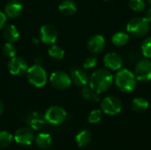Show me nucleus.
Returning <instances> with one entry per match:
<instances>
[{
  "label": "nucleus",
  "mask_w": 151,
  "mask_h": 150,
  "mask_svg": "<svg viewBox=\"0 0 151 150\" xmlns=\"http://www.w3.org/2000/svg\"><path fill=\"white\" fill-rule=\"evenodd\" d=\"M114 83V77L109 70L98 69L89 77V87L96 92L101 94L110 89Z\"/></svg>",
  "instance_id": "f257e3e1"
},
{
  "label": "nucleus",
  "mask_w": 151,
  "mask_h": 150,
  "mask_svg": "<svg viewBox=\"0 0 151 150\" xmlns=\"http://www.w3.org/2000/svg\"><path fill=\"white\" fill-rule=\"evenodd\" d=\"M137 81L134 73L126 68L119 70L114 77L117 88L124 93L133 92L136 88Z\"/></svg>",
  "instance_id": "f03ea898"
},
{
  "label": "nucleus",
  "mask_w": 151,
  "mask_h": 150,
  "mask_svg": "<svg viewBox=\"0 0 151 150\" xmlns=\"http://www.w3.org/2000/svg\"><path fill=\"white\" fill-rule=\"evenodd\" d=\"M150 30V22L144 17H135L131 19L127 24V31L134 37H142L148 34Z\"/></svg>",
  "instance_id": "7ed1b4c3"
},
{
  "label": "nucleus",
  "mask_w": 151,
  "mask_h": 150,
  "mask_svg": "<svg viewBox=\"0 0 151 150\" xmlns=\"http://www.w3.org/2000/svg\"><path fill=\"white\" fill-rule=\"evenodd\" d=\"M27 74L28 81L35 88H42L47 83V73L44 68L38 64L30 66L27 71Z\"/></svg>",
  "instance_id": "20e7f679"
},
{
  "label": "nucleus",
  "mask_w": 151,
  "mask_h": 150,
  "mask_svg": "<svg viewBox=\"0 0 151 150\" xmlns=\"http://www.w3.org/2000/svg\"><path fill=\"white\" fill-rule=\"evenodd\" d=\"M100 107L104 114L110 116H115L121 112L123 104L119 98L113 95H109L102 100L100 103Z\"/></svg>",
  "instance_id": "39448f33"
},
{
  "label": "nucleus",
  "mask_w": 151,
  "mask_h": 150,
  "mask_svg": "<svg viewBox=\"0 0 151 150\" xmlns=\"http://www.w3.org/2000/svg\"><path fill=\"white\" fill-rule=\"evenodd\" d=\"M67 118V113L65 109L59 106L50 107L44 114V120L50 125L58 126L63 124Z\"/></svg>",
  "instance_id": "423d86ee"
},
{
  "label": "nucleus",
  "mask_w": 151,
  "mask_h": 150,
  "mask_svg": "<svg viewBox=\"0 0 151 150\" xmlns=\"http://www.w3.org/2000/svg\"><path fill=\"white\" fill-rule=\"evenodd\" d=\"M136 79L140 82H149L151 80V61L149 58L140 59L134 72Z\"/></svg>",
  "instance_id": "0eeeda50"
},
{
  "label": "nucleus",
  "mask_w": 151,
  "mask_h": 150,
  "mask_svg": "<svg viewBox=\"0 0 151 150\" xmlns=\"http://www.w3.org/2000/svg\"><path fill=\"white\" fill-rule=\"evenodd\" d=\"M50 81L53 88L58 90H64L70 87L72 80L70 75L63 71H55L50 77Z\"/></svg>",
  "instance_id": "6e6552de"
},
{
  "label": "nucleus",
  "mask_w": 151,
  "mask_h": 150,
  "mask_svg": "<svg viewBox=\"0 0 151 150\" xmlns=\"http://www.w3.org/2000/svg\"><path fill=\"white\" fill-rule=\"evenodd\" d=\"M28 69L27 64L20 57H13L8 62V70L11 74L19 76L27 72Z\"/></svg>",
  "instance_id": "1a4fd4ad"
},
{
  "label": "nucleus",
  "mask_w": 151,
  "mask_h": 150,
  "mask_svg": "<svg viewBox=\"0 0 151 150\" xmlns=\"http://www.w3.org/2000/svg\"><path fill=\"white\" fill-rule=\"evenodd\" d=\"M14 141L21 146H29L35 141L34 132L28 127H20L15 132Z\"/></svg>",
  "instance_id": "9d476101"
},
{
  "label": "nucleus",
  "mask_w": 151,
  "mask_h": 150,
  "mask_svg": "<svg viewBox=\"0 0 151 150\" xmlns=\"http://www.w3.org/2000/svg\"><path fill=\"white\" fill-rule=\"evenodd\" d=\"M40 39L45 44H53L58 39V31L51 25H44L40 29Z\"/></svg>",
  "instance_id": "9b49d317"
},
{
  "label": "nucleus",
  "mask_w": 151,
  "mask_h": 150,
  "mask_svg": "<svg viewBox=\"0 0 151 150\" xmlns=\"http://www.w3.org/2000/svg\"><path fill=\"white\" fill-rule=\"evenodd\" d=\"M104 65L112 71H119L123 66L122 57L116 52H109L104 57Z\"/></svg>",
  "instance_id": "f8f14e48"
},
{
  "label": "nucleus",
  "mask_w": 151,
  "mask_h": 150,
  "mask_svg": "<svg viewBox=\"0 0 151 150\" xmlns=\"http://www.w3.org/2000/svg\"><path fill=\"white\" fill-rule=\"evenodd\" d=\"M70 77L72 80V82H73L78 87H84L88 85L89 78L87 74V72L81 69V68H72L70 71Z\"/></svg>",
  "instance_id": "ddd939ff"
},
{
  "label": "nucleus",
  "mask_w": 151,
  "mask_h": 150,
  "mask_svg": "<svg viewBox=\"0 0 151 150\" xmlns=\"http://www.w3.org/2000/svg\"><path fill=\"white\" fill-rule=\"evenodd\" d=\"M105 46V39L101 34H95L88 39V49L94 54L100 53Z\"/></svg>",
  "instance_id": "4468645a"
},
{
  "label": "nucleus",
  "mask_w": 151,
  "mask_h": 150,
  "mask_svg": "<svg viewBox=\"0 0 151 150\" xmlns=\"http://www.w3.org/2000/svg\"><path fill=\"white\" fill-rule=\"evenodd\" d=\"M22 8L23 5L19 0H11L4 7V13L7 17L16 18L22 11Z\"/></svg>",
  "instance_id": "2eb2a0df"
},
{
  "label": "nucleus",
  "mask_w": 151,
  "mask_h": 150,
  "mask_svg": "<svg viewBox=\"0 0 151 150\" xmlns=\"http://www.w3.org/2000/svg\"><path fill=\"white\" fill-rule=\"evenodd\" d=\"M35 144L39 149H48L52 145V138L51 135L47 133H40L35 138Z\"/></svg>",
  "instance_id": "dca6fc26"
},
{
  "label": "nucleus",
  "mask_w": 151,
  "mask_h": 150,
  "mask_svg": "<svg viewBox=\"0 0 151 150\" xmlns=\"http://www.w3.org/2000/svg\"><path fill=\"white\" fill-rule=\"evenodd\" d=\"M150 107V103L149 101L142 96L135 97L132 103H131V108L134 112L137 113H142L145 112Z\"/></svg>",
  "instance_id": "f3484780"
},
{
  "label": "nucleus",
  "mask_w": 151,
  "mask_h": 150,
  "mask_svg": "<svg viewBox=\"0 0 151 150\" xmlns=\"http://www.w3.org/2000/svg\"><path fill=\"white\" fill-rule=\"evenodd\" d=\"M91 139H92L91 133L88 129H83V130L80 131L76 134V137H75L76 143H77L78 147H80V148L87 147L90 143Z\"/></svg>",
  "instance_id": "a211bd4d"
},
{
  "label": "nucleus",
  "mask_w": 151,
  "mask_h": 150,
  "mask_svg": "<svg viewBox=\"0 0 151 150\" xmlns=\"http://www.w3.org/2000/svg\"><path fill=\"white\" fill-rule=\"evenodd\" d=\"M58 10L62 14L72 15L77 11V5L73 0H64L60 3Z\"/></svg>",
  "instance_id": "6ab92c4d"
},
{
  "label": "nucleus",
  "mask_w": 151,
  "mask_h": 150,
  "mask_svg": "<svg viewBox=\"0 0 151 150\" xmlns=\"http://www.w3.org/2000/svg\"><path fill=\"white\" fill-rule=\"evenodd\" d=\"M130 40V36L128 33L123 32V31H119L115 33L112 37H111V42L118 47H122L124 45H126Z\"/></svg>",
  "instance_id": "aec40b11"
},
{
  "label": "nucleus",
  "mask_w": 151,
  "mask_h": 150,
  "mask_svg": "<svg viewBox=\"0 0 151 150\" xmlns=\"http://www.w3.org/2000/svg\"><path fill=\"white\" fill-rule=\"evenodd\" d=\"M4 36L7 42H15L19 38V32L14 25H9L4 29Z\"/></svg>",
  "instance_id": "412c9836"
},
{
  "label": "nucleus",
  "mask_w": 151,
  "mask_h": 150,
  "mask_svg": "<svg viewBox=\"0 0 151 150\" xmlns=\"http://www.w3.org/2000/svg\"><path fill=\"white\" fill-rule=\"evenodd\" d=\"M81 95L83 98L87 100H93L95 102H98L100 100V94L94 91L89 86H84L81 91Z\"/></svg>",
  "instance_id": "4be33fe9"
},
{
  "label": "nucleus",
  "mask_w": 151,
  "mask_h": 150,
  "mask_svg": "<svg viewBox=\"0 0 151 150\" xmlns=\"http://www.w3.org/2000/svg\"><path fill=\"white\" fill-rule=\"evenodd\" d=\"M48 53L50 57H52L53 59H56V60H61L65 56L64 50L61 47L55 45V44H53L50 47Z\"/></svg>",
  "instance_id": "5701e85b"
},
{
  "label": "nucleus",
  "mask_w": 151,
  "mask_h": 150,
  "mask_svg": "<svg viewBox=\"0 0 151 150\" xmlns=\"http://www.w3.org/2000/svg\"><path fill=\"white\" fill-rule=\"evenodd\" d=\"M13 141V136L7 131H0V148H7L12 144Z\"/></svg>",
  "instance_id": "b1692460"
},
{
  "label": "nucleus",
  "mask_w": 151,
  "mask_h": 150,
  "mask_svg": "<svg viewBox=\"0 0 151 150\" xmlns=\"http://www.w3.org/2000/svg\"><path fill=\"white\" fill-rule=\"evenodd\" d=\"M141 50L143 57L151 59V36H148L143 40L141 45Z\"/></svg>",
  "instance_id": "393cba45"
},
{
  "label": "nucleus",
  "mask_w": 151,
  "mask_h": 150,
  "mask_svg": "<svg viewBox=\"0 0 151 150\" xmlns=\"http://www.w3.org/2000/svg\"><path fill=\"white\" fill-rule=\"evenodd\" d=\"M103 114H104V112L102 111V110L92 111L88 115V122L90 124H93V125L100 123L103 119Z\"/></svg>",
  "instance_id": "a878e982"
},
{
  "label": "nucleus",
  "mask_w": 151,
  "mask_h": 150,
  "mask_svg": "<svg viewBox=\"0 0 151 150\" xmlns=\"http://www.w3.org/2000/svg\"><path fill=\"white\" fill-rule=\"evenodd\" d=\"M42 117L38 114V113H33V115L29 118V120L27 121L29 123V125L34 128V129H38L40 126H42V124L44 123V120L42 118H41Z\"/></svg>",
  "instance_id": "bb28decb"
},
{
  "label": "nucleus",
  "mask_w": 151,
  "mask_h": 150,
  "mask_svg": "<svg viewBox=\"0 0 151 150\" xmlns=\"http://www.w3.org/2000/svg\"><path fill=\"white\" fill-rule=\"evenodd\" d=\"M128 5L134 11H142L146 8L144 0H129Z\"/></svg>",
  "instance_id": "cd10ccee"
},
{
  "label": "nucleus",
  "mask_w": 151,
  "mask_h": 150,
  "mask_svg": "<svg viewBox=\"0 0 151 150\" xmlns=\"http://www.w3.org/2000/svg\"><path fill=\"white\" fill-rule=\"evenodd\" d=\"M3 53H4V55L5 57H10V58L15 57V55H16V48L12 44V42H6L4 45V47H3Z\"/></svg>",
  "instance_id": "c85d7f7f"
},
{
  "label": "nucleus",
  "mask_w": 151,
  "mask_h": 150,
  "mask_svg": "<svg viewBox=\"0 0 151 150\" xmlns=\"http://www.w3.org/2000/svg\"><path fill=\"white\" fill-rule=\"evenodd\" d=\"M96 63H97V59L96 57H88L83 63V68L85 70L93 69L96 65Z\"/></svg>",
  "instance_id": "c756f323"
},
{
  "label": "nucleus",
  "mask_w": 151,
  "mask_h": 150,
  "mask_svg": "<svg viewBox=\"0 0 151 150\" xmlns=\"http://www.w3.org/2000/svg\"><path fill=\"white\" fill-rule=\"evenodd\" d=\"M6 22V15L3 11H0V29H2Z\"/></svg>",
  "instance_id": "7c9ffc66"
},
{
  "label": "nucleus",
  "mask_w": 151,
  "mask_h": 150,
  "mask_svg": "<svg viewBox=\"0 0 151 150\" xmlns=\"http://www.w3.org/2000/svg\"><path fill=\"white\" fill-rule=\"evenodd\" d=\"M144 18H145V19H147L149 22H150L151 21V8L148 9V10L146 11Z\"/></svg>",
  "instance_id": "2f4dec72"
},
{
  "label": "nucleus",
  "mask_w": 151,
  "mask_h": 150,
  "mask_svg": "<svg viewBox=\"0 0 151 150\" xmlns=\"http://www.w3.org/2000/svg\"><path fill=\"white\" fill-rule=\"evenodd\" d=\"M3 111H4V104H3V103L1 102V100H0V115L2 114Z\"/></svg>",
  "instance_id": "473e14b6"
},
{
  "label": "nucleus",
  "mask_w": 151,
  "mask_h": 150,
  "mask_svg": "<svg viewBox=\"0 0 151 150\" xmlns=\"http://www.w3.org/2000/svg\"><path fill=\"white\" fill-rule=\"evenodd\" d=\"M33 42H35V44H37V43H38V40H36V39H35V40L34 39V40H33Z\"/></svg>",
  "instance_id": "72a5a7b5"
},
{
  "label": "nucleus",
  "mask_w": 151,
  "mask_h": 150,
  "mask_svg": "<svg viewBox=\"0 0 151 150\" xmlns=\"http://www.w3.org/2000/svg\"><path fill=\"white\" fill-rule=\"evenodd\" d=\"M146 1L148 2V4H150L151 5V0H146Z\"/></svg>",
  "instance_id": "f704fd0d"
},
{
  "label": "nucleus",
  "mask_w": 151,
  "mask_h": 150,
  "mask_svg": "<svg viewBox=\"0 0 151 150\" xmlns=\"http://www.w3.org/2000/svg\"><path fill=\"white\" fill-rule=\"evenodd\" d=\"M105 1H107V0H105Z\"/></svg>",
  "instance_id": "c9c22d12"
}]
</instances>
